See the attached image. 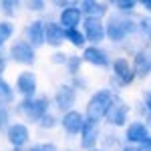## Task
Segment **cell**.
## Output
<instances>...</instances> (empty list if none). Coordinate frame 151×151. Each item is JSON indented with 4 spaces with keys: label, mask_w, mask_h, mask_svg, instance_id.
Wrapping results in <instances>:
<instances>
[{
    "label": "cell",
    "mask_w": 151,
    "mask_h": 151,
    "mask_svg": "<svg viewBox=\"0 0 151 151\" xmlns=\"http://www.w3.org/2000/svg\"><path fill=\"white\" fill-rule=\"evenodd\" d=\"M12 99H14V89L4 79H0V105L6 107L8 103H12Z\"/></svg>",
    "instance_id": "obj_22"
},
{
    "label": "cell",
    "mask_w": 151,
    "mask_h": 151,
    "mask_svg": "<svg viewBox=\"0 0 151 151\" xmlns=\"http://www.w3.org/2000/svg\"><path fill=\"white\" fill-rule=\"evenodd\" d=\"M89 151H105V149H97V147H95V149H89Z\"/></svg>",
    "instance_id": "obj_37"
},
{
    "label": "cell",
    "mask_w": 151,
    "mask_h": 151,
    "mask_svg": "<svg viewBox=\"0 0 151 151\" xmlns=\"http://www.w3.org/2000/svg\"><path fill=\"white\" fill-rule=\"evenodd\" d=\"M143 8H147V10H151V0H143Z\"/></svg>",
    "instance_id": "obj_36"
},
{
    "label": "cell",
    "mask_w": 151,
    "mask_h": 151,
    "mask_svg": "<svg viewBox=\"0 0 151 151\" xmlns=\"http://www.w3.org/2000/svg\"><path fill=\"white\" fill-rule=\"evenodd\" d=\"M10 58L16 63V65H24V67H28V65H32L35 63V48L30 47L26 40H14L10 45Z\"/></svg>",
    "instance_id": "obj_7"
},
{
    "label": "cell",
    "mask_w": 151,
    "mask_h": 151,
    "mask_svg": "<svg viewBox=\"0 0 151 151\" xmlns=\"http://www.w3.org/2000/svg\"><path fill=\"white\" fill-rule=\"evenodd\" d=\"M77 103V89L73 85H60L55 93V105H57L60 111H70L73 105Z\"/></svg>",
    "instance_id": "obj_12"
},
{
    "label": "cell",
    "mask_w": 151,
    "mask_h": 151,
    "mask_svg": "<svg viewBox=\"0 0 151 151\" xmlns=\"http://www.w3.org/2000/svg\"><path fill=\"white\" fill-rule=\"evenodd\" d=\"M60 125L65 129V133H69V135H79L83 125H85V113L77 111V109H70V111H67V113L63 115Z\"/></svg>",
    "instance_id": "obj_13"
},
{
    "label": "cell",
    "mask_w": 151,
    "mask_h": 151,
    "mask_svg": "<svg viewBox=\"0 0 151 151\" xmlns=\"http://www.w3.org/2000/svg\"><path fill=\"white\" fill-rule=\"evenodd\" d=\"M145 107H147V111L151 113V93L147 95V97H145Z\"/></svg>",
    "instance_id": "obj_34"
},
{
    "label": "cell",
    "mask_w": 151,
    "mask_h": 151,
    "mask_svg": "<svg viewBox=\"0 0 151 151\" xmlns=\"http://www.w3.org/2000/svg\"><path fill=\"white\" fill-rule=\"evenodd\" d=\"M81 65H83V58L81 57H77V55H70L69 58H67V70H69V75H79L81 73Z\"/></svg>",
    "instance_id": "obj_23"
},
{
    "label": "cell",
    "mask_w": 151,
    "mask_h": 151,
    "mask_svg": "<svg viewBox=\"0 0 151 151\" xmlns=\"http://www.w3.org/2000/svg\"><path fill=\"white\" fill-rule=\"evenodd\" d=\"M105 119H107V123L113 125V127H123V125L127 123V119H129V105L125 103L123 99L115 97V101L111 105V109L107 111Z\"/></svg>",
    "instance_id": "obj_8"
},
{
    "label": "cell",
    "mask_w": 151,
    "mask_h": 151,
    "mask_svg": "<svg viewBox=\"0 0 151 151\" xmlns=\"http://www.w3.org/2000/svg\"><path fill=\"white\" fill-rule=\"evenodd\" d=\"M113 101H115V93L111 89H101V91L93 93L89 103H87V109H85V119L93 121V123H99L101 119H105Z\"/></svg>",
    "instance_id": "obj_1"
},
{
    "label": "cell",
    "mask_w": 151,
    "mask_h": 151,
    "mask_svg": "<svg viewBox=\"0 0 151 151\" xmlns=\"http://www.w3.org/2000/svg\"><path fill=\"white\" fill-rule=\"evenodd\" d=\"M83 35L87 38V42H91V47H99L105 38V24L99 18H85L83 20Z\"/></svg>",
    "instance_id": "obj_6"
},
{
    "label": "cell",
    "mask_w": 151,
    "mask_h": 151,
    "mask_svg": "<svg viewBox=\"0 0 151 151\" xmlns=\"http://www.w3.org/2000/svg\"><path fill=\"white\" fill-rule=\"evenodd\" d=\"M141 26V32H143V36H147V38H151V18H143L139 22Z\"/></svg>",
    "instance_id": "obj_29"
},
{
    "label": "cell",
    "mask_w": 151,
    "mask_h": 151,
    "mask_svg": "<svg viewBox=\"0 0 151 151\" xmlns=\"http://www.w3.org/2000/svg\"><path fill=\"white\" fill-rule=\"evenodd\" d=\"M139 149H141V151H151V135H149V137H147V139H145V141H143V143L139 145Z\"/></svg>",
    "instance_id": "obj_31"
},
{
    "label": "cell",
    "mask_w": 151,
    "mask_h": 151,
    "mask_svg": "<svg viewBox=\"0 0 151 151\" xmlns=\"http://www.w3.org/2000/svg\"><path fill=\"white\" fill-rule=\"evenodd\" d=\"M14 35V24L10 20H0V50Z\"/></svg>",
    "instance_id": "obj_21"
},
{
    "label": "cell",
    "mask_w": 151,
    "mask_h": 151,
    "mask_svg": "<svg viewBox=\"0 0 151 151\" xmlns=\"http://www.w3.org/2000/svg\"><path fill=\"white\" fill-rule=\"evenodd\" d=\"M65 40H69L75 48H85V47H87V38H85V35H83L81 28L65 30Z\"/></svg>",
    "instance_id": "obj_20"
},
{
    "label": "cell",
    "mask_w": 151,
    "mask_h": 151,
    "mask_svg": "<svg viewBox=\"0 0 151 151\" xmlns=\"http://www.w3.org/2000/svg\"><path fill=\"white\" fill-rule=\"evenodd\" d=\"M133 73H135V77H145V75H149L151 70V57L149 52H145V50H139L135 58H133Z\"/></svg>",
    "instance_id": "obj_19"
},
{
    "label": "cell",
    "mask_w": 151,
    "mask_h": 151,
    "mask_svg": "<svg viewBox=\"0 0 151 151\" xmlns=\"http://www.w3.org/2000/svg\"><path fill=\"white\" fill-rule=\"evenodd\" d=\"M45 45L52 48H58L60 45H65V28L58 22H52V20L45 22Z\"/></svg>",
    "instance_id": "obj_16"
},
{
    "label": "cell",
    "mask_w": 151,
    "mask_h": 151,
    "mask_svg": "<svg viewBox=\"0 0 151 151\" xmlns=\"http://www.w3.org/2000/svg\"><path fill=\"white\" fill-rule=\"evenodd\" d=\"M79 8H81L83 16L85 18H103L105 14H107V4L105 2H97V0H83L81 4H79Z\"/></svg>",
    "instance_id": "obj_18"
},
{
    "label": "cell",
    "mask_w": 151,
    "mask_h": 151,
    "mask_svg": "<svg viewBox=\"0 0 151 151\" xmlns=\"http://www.w3.org/2000/svg\"><path fill=\"white\" fill-rule=\"evenodd\" d=\"M67 58H69V55H65V52H55L50 60H52L55 65H67Z\"/></svg>",
    "instance_id": "obj_30"
},
{
    "label": "cell",
    "mask_w": 151,
    "mask_h": 151,
    "mask_svg": "<svg viewBox=\"0 0 151 151\" xmlns=\"http://www.w3.org/2000/svg\"><path fill=\"white\" fill-rule=\"evenodd\" d=\"M36 89H38V83H36L32 70L18 73V77L14 81V93H18L22 99H32V97H36Z\"/></svg>",
    "instance_id": "obj_4"
},
{
    "label": "cell",
    "mask_w": 151,
    "mask_h": 151,
    "mask_svg": "<svg viewBox=\"0 0 151 151\" xmlns=\"http://www.w3.org/2000/svg\"><path fill=\"white\" fill-rule=\"evenodd\" d=\"M113 4H115V8L119 10V14H131V12L135 10V6H137L133 0H115Z\"/></svg>",
    "instance_id": "obj_24"
},
{
    "label": "cell",
    "mask_w": 151,
    "mask_h": 151,
    "mask_svg": "<svg viewBox=\"0 0 151 151\" xmlns=\"http://www.w3.org/2000/svg\"><path fill=\"white\" fill-rule=\"evenodd\" d=\"M4 70H6V58H4L2 55H0V75H2Z\"/></svg>",
    "instance_id": "obj_32"
},
{
    "label": "cell",
    "mask_w": 151,
    "mask_h": 151,
    "mask_svg": "<svg viewBox=\"0 0 151 151\" xmlns=\"http://www.w3.org/2000/svg\"><path fill=\"white\" fill-rule=\"evenodd\" d=\"M83 63H89L93 67H99V69H107L111 65V58H109V52L103 50L101 47H85L83 48Z\"/></svg>",
    "instance_id": "obj_11"
},
{
    "label": "cell",
    "mask_w": 151,
    "mask_h": 151,
    "mask_svg": "<svg viewBox=\"0 0 151 151\" xmlns=\"http://www.w3.org/2000/svg\"><path fill=\"white\" fill-rule=\"evenodd\" d=\"M121 151H141L137 145H125V147H121Z\"/></svg>",
    "instance_id": "obj_33"
},
{
    "label": "cell",
    "mask_w": 151,
    "mask_h": 151,
    "mask_svg": "<svg viewBox=\"0 0 151 151\" xmlns=\"http://www.w3.org/2000/svg\"><path fill=\"white\" fill-rule=\"evenodd\" d=\"M113 79H115L121 87H127L135 81V73L133 67L129 65V60L125 57H119L113 60Z\"/></svg>",
    "instance_id": "obj_10"
},
{
    "label": "cell",
    "mask_w": 151,
    "mask_h": 151,
    "mask_svg": "<svg viewBox=\"0 0 151 151\" xmlns=\"http://www.w3.org/2000/svg\"><path fill=\"white\" fill-rule=\"evenodd\" d=\"M149 137V129L145 123H141V121H133V123H129L127 127H125V139L127 143H143V141Z\"/></svg>",
    "instance_id": "obj_17"
},
{
    "label": "cell",
    "mask_w": 151,
    "mask_h": 151,
    "mask_svg": "<svg viewBox=\"0 0 151 151\" xmlns=\"http://www.w3.org/2000/svg\"><path fill=\"white\" fill-rule=\"evenodd\" d=\"M81 147L83 149H95L97 147V141L101 139V131H99V123H93V121H87L85 119V125L81 129Z\"/></svg>",
    "instance_id": "obj_14"
},
{
    "label": "cell",
    "mask_w": 151,
    "mask_h": 151,
    "mask_svg": "<svg viewBox=\"0 0 151 151\" xmlns=\"http://www.w3.org/2000/svg\"><path fill=\"white\" fill-rule=\"evenodd\" d=\"M85 20V16H83L81 8H79V4H69V6H65L60 14H58V24L65 28V30H70V28H79Z\"/></svg>",
    "instance_id": "obj_9"
},
{
    "label": "cell",
    "mask_w": 151,
    "mask_h": 151,
    "mask_svg": "<svg viewBox=\"0 0 151 151\" xmlns=\"http://www.w3.org/2000/svg\"><path fill=\"white\" fill-rule=\"evenodd\" d=\"M26 6H28V10H35V12H40L47 8V4L42 0H30V2H26Z\"/></svg>",
    "instance_id": "obj_28"
},
{
    "label": "cell",
    "mask_w": 151,
    "mask_h": 151,
    "mask_svg": "<svg viewBox=\"0 0 151 151\" xmlns=\"http://www.w3.org/2000/svg\"><path fill=\"white\" fill-rule=\"evenodd\" d=\"M18 115H22L30 123H38L42 117L48 113V97L45 95H36L32 99H22L16 107Z\"/></svg>",
    "instance_id": "obj_3"
},
{
    "label": "cell",
    "mask_w": 151,
    "mask_h": 151,
    "mask_svg": "<svg viewBox=\"0 0 151 151\" xmlns=\"http://www.w3.org/2000/svg\"><path fill=\"white\" fill-rule=\"evenodd\" d=\"M135 22L125 16V14H111L109 18H107V22H105V36L111 40V42H121V40H125L131 32H135Z\"/></svg>",
    "instance_id": "obj_2"
},
{
    "label": "cell",
    "mask_w": 151,
    "mask_h": 151,
    "mask_svg": "<svg viewBox=\"0 0 151 151\" xmlns=\"http://www.w3.org/2000/svg\"><path fill=\"white\" fill-rule=\"evenodd\" d=\"M105 145H107V147H117V139H107Z\"/></svg>",
    "instance_id": "obj_35"
},
{
    "label": "cell",
    "mask_w": 151,
    "mask_h": 151,
    "mask_svg": "<svg viewBox=\"0 0 151 151\" xmlns=\"http://www.w3.org/2000/svg\"><path fill=\"white\" fill-rule=\"evenodd\" d=\"M4 127H8V107L0 105V131Z\"/></svg>",
    "instance_id": "obj_27"
},
{
    "label": "cell",
    "mask_w": 151,
    "mask_h": 151,
    "mask_svg": "<svg viewBox=\"0 0 151 151\" xmlns=\"http://www.w3.org/2000/svg\"><path fill=\"white\" fill-rule=\"evenodd\" d=\"M55 125H57V117L52 115V113H47V115L38 121V127L40 129H52Z\"/></svg>",
    "instance_id": "obj_26"
},
{
    "label": "cell",
    "mask_w": 151,
    "mask_h": 151,
    "mask_svg": "<svg viewBox=\"0 0 151 151\" xmlns=\"http://www.w3.org/2000/svg\"><path fill=\"white\" fill-rule=\"evenodd\" d=\"M16 8H18V2L16 0H2L0 2V12L8 14V16H12L16 12Z\"/></svg>",
    "instance_id": "obj_25"
},
{
    "label": "cell",
    "mask_w": 151,
    "mask_h": 151,
    "mask_svg": "<svg viewBox=\"0 0 151 151\" xmlns=\"http://www.w3.org/2000/svg\"><path fill=\"white\" fill-rule=\"evenodd\" d=\"M24 35H26L24 40L35 48V50L40 48L45 45V22H42V20H32V22H28Z\"/></svg>",
    "instance_id": "obj_15"
},
{
    "label": "cell",
    "mask_w": 151,
    "mask_h": 151,
    "mask_svg": "<svg viewBox=\"0 0 151 151\" xmlns=\"http://www.w3.org/2000/svg\"><path fill=\"white\" fill-rule=\"evenodd\" d=\"M6 139H8V143H10L14 149H22V147L28 145V141H30V129H28V125H24L20 121L10 123L6 127Z\"/></svg>",
    "instance_id": "obj_5"
}]
</instances>
